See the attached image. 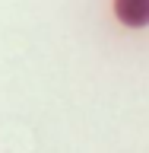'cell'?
Wrapping results in <instances>:
<instances>
[{
    "instance_id": "cell-1",
    "label": "cell",
    "mask_w": 149,
    "mask_h": 153,
    "mask_svg": "<svg viewBox=\"0 0 149 153\" xmlns=\"http://www.w3.org/2000/svg\"><path fill=\"white\" fill-rule=\"evenodd\" d=\"M114 13L124 26H146L149 22V0H114Z\"/></svg>"
}]
</instances>
